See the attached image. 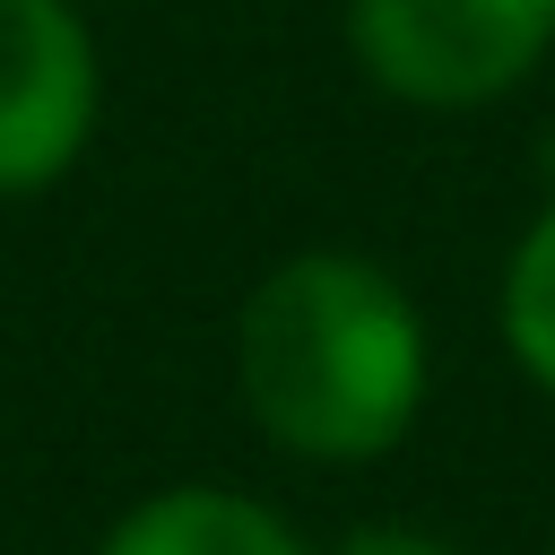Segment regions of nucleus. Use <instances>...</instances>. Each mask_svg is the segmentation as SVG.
Returning <instances> with one entry per match:
<instances>
[{"label":"nucleus","mask_w":555,"mask_h":555,"mask_svg":"<svg viewBox=\"0 0 555 555\" xmlns=\"http://www.w3.org/2000/svg\"><path fill=\"white\" fill-rule=\"evenodd\" d=\"M434 390V330L416 295L347 243L269 260L234 312V399L251 434L304 468L390 460Z\"/></svg>","instance_id":"1"},{"label":"nucleus","mask_w":555,"mask_h":555,"mask_svg":"<svg viewBox=\"0 0 555 555\" xmlns=\"http://www.w3.org/2000/svg\"><path fill=\"white\" fill-rule=\"evenodd\" d=\"M364 87L408 113H494L555 61V0H347Z\"/></svg>","instance_id":"2"},{"label":"nucleus","mask_w":555,"mask_h":555,"mask_svg":"<svg viewBox=\"0 0 555 555\" xmlns=\"http://www.w3.org/2000/svg\"><path fill=\"white\" fill-rule=\"evenodd\" d=\"M104 121V61L78 0H0V199L69 182Z\"/></svg>","instance_id":"3"},{"label":"nucleus","mask_w":555,"mask_h":555,"mask_svg":"<svg viewBox=\"0 0 555 555\" xmlns=\"http://www.w3.org/2000/svg\"><path fill=\"white\" fill-rule=\"evenodd\" d=\"M95 555H312V538L251 486H217V477H182L139 494Z\"/></svg>","instance_id":"4"},{"label":"nucleus","mask_w":555,"mask_h":555,"mask_svg":"<svg viewBox=\"0 0 555 555\" xmlns=\"http://www.w3.org/2000/svg\"><path fill=\"white\" fill-rule=\"evenodd\" d=\"M494 338H503L512 373H520L538 399H555V191H546V208L512 234V251H503V269H494Z\"/></svg>","instance_id":"5"},{"label":"nucleus","mask_w":555,"mask_h":555,"mask_svg":"<svg viewBox=\"0 0 555 555\" xmlns=\"http://www.w3.org/2000/svg\"><path fill=\"white\" fill-rule=\"evenodd\" d=\"M321 555H460L451 538H434V529H416V520H356L338 546H321Z\"/></svg>","instance_id":"6"}]
</instances>
